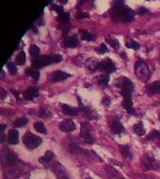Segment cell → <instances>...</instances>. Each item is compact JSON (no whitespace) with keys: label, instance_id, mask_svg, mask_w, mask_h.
I'll list each match as a JSON object with an SVG mask.
<instances>
[{"label":"cell","instance_id":"cell-22","mask_svg":"<svg viewBox=\"0 0 160 179\" xmlns=\"http://www.w3.org/2000/svg\"><path fill=\"white\" fill-rule=\"evenodd\" d=\"M26 75L31 77L32 79H34L35 80H38L40 79V72L35 69V68H32V69H28L26 70Z\"/></svg>","mask_w":160,"mask_h":179},{"label":"cell","instance_id":"cell-5","mask_svg":"<svg viewBox=\"0 0 160 179\" xmlns=\"http://www.w3.org/2000/svg\"><path fill=\"white\" fill-rule=\"evenodd\" d=\"M134 70H135V73H136L137 77L141 80L147 81L150 79V77H151V73H150L149 67H148V65L142 60H140L136 63Z\"/></svg>","mask_w":160,"mask_h":179},{"label":"cell","instance_id":"cell-29","mask_svg":"<svg viewBox=\"0 0 160 179\" xmlns=\"http://www.w3.org/2000/svg\"><path fill=\"white\" fill-rule=\"evenodd\" d=\"M34 128L39 132H41V133H46L47 132V130H46V128H45V126L42 122H40V121L36 122L34 124Z\"/></svg>","mask_w":160,"mask_h":179},{"label":"cell","instance_id":"cell-7","mask_svg":"<svg viewBox=\"0 0 160 179\" xmlns=\"http://www.w3.org/2000/svg\"><path fill=\"white\" fill-rule=\"evenodd\" d=\"M81 128V137L87 143V144H93L94 137L92 135L91 128L87 123H82Z\"/></svg>","mask_w":160,"mask_h":179},{"label":"cell","instance_id":"cell-10","mask_svg":"<svg viewBox=\"0 0 160 179\" xmlns=\"http://www.w3.org/2000/svg\"><path fill=\"white\" fill-rule=\"evenodd\" d=\"M110 128H111V131L113 133H115V134H120V133L124 132V128L123 124L117 119L111 120V121H110Z\"/></svg>","mask_w":160,"mask_h":179},{"label":"cell","instance_id":"cell-44","mask_svg":"<svg viewBox=\"0 0 160 179\" xmlns=\"http://www.w3.org/2000/svg\"><path fill=\"white\" fill-rule=\"evenodd\" d=\"M5 127H6L5 125H1V132H3V131L5 130Z\"/></svg>","mask_w":160,"mask_h":179},{"label":"cell","instance_id":"cell-9","mask_svg":"<svg viewBox=\"0 0 160 179\" xmlns=\"http://www.w3.org/2000/svg\"><path fill=\"white\" fill-rule=\"evenodd\" d=\"M59 129L63 132H70L75 131L76 125L71 120H63L62 122H60Z\"/></svg>","mask_w":160,"mask_h":179},{"label":"cell","instance_id":"cell-46","mask_svg":"<svg viewBox=\"0 0 160 179\" xmlns=\"http://www.w3.org/2000/svg\"><path fill=\"white\" fill-rule=\"evenodd\" d=\"M88 179H90V178H88Z\"/></svg>","mask_w":160,"mask_h":179},{"label":"cell","instance_id":"cell-6","mask_svg":"<svg viewBox=\"0 0 160 179\" xmlns=\"http://www.w3.org/2000/svg\"><path fill=\"white\" fill-rule=\"evenodd\" d=\"M95 69H97V70H101V71H105L106 73L110 74V73L114 72L116 67H115L114 63L110 58H107V59H104L101 62H99L97 64H95Z\"/></svg>","mask_w":160,"mask_h":179},{"label":"cell","instance_id":"cell-42","mask_svg":"<svg viewBox=\"0 0 160 179\" xmlns=\"http://www.w3.org/2000/svg\"><path fill=\"white\" fill-rule=\"evenodd\" d=\"M1 93H2V94H1V97L4 98V97L6 96V92H5V91H4L3 89H1Z\"/></svg>","mask_w":160,"mask_h":179},{"label":"cell","instance_id":"cell-31","mask_svg":"<svg viewBox=\"0 0 160 179\" xmlns=\"http://www.w3.org/2000/svg\"><path fill=\"white\" fill-rule=\"evenodd\" d=\"M6 66L8 68V70L10 71V73L12 74V75H15L17 73V67L15 66V64L11 62H8L6 63Z\"/></svg>","mask_w":160,"mask_h":179},{"label":"cell","instance_id":"cell-24","mask_svg":"<svg viewBox=\"0 0 160 179\" xmlns=\"http://www.w3.org/2000/svg\"><path fill=\"white\" fill-rule=\"evenodd\" d=\"M81 35H82V38L83 40H86V41L95 40V35L90 34L89 32H87L85 30H81Z\"/></svg>","mask_w":160,"mask_h":179},{"label":"cell","instance_id":"cell-30","mask_svg":"<svg viewBox=\"0 0 160 179\" xmlns=\"http://www.w3.org/2000/svg\"><path fill=\"white\" fill-rule=\"evenodd\" d=\"M69 13L64 12V13L57 16V21L60 22L61 23H66V22H69Z\"/></svg>","mask_w":160,"mask_h":179},{"label":"cell","instance_id":"cell-39","mask_svg":"<svg viewBox=\"0 0 160 179\" xmlns=\"http://www.w3.org/2000/svg\"><path fill=\"white\" fill-rule=\"evenodd\" d=\"M58 179H69V178L66 175V173H65L61 172V173L58 174Z\"/></svg>","mask_w":160,"mask_h":179},{"label":"cell","instance_id":"cell-16","mask_svg":"<svg viewBox=\"0 0 160 179\" xmlns=\"http://www.w3.org/2000/svg\"><path fill=\"white\" fill-rule=\"evenodd\" d=\"M64 44L68 48H76L79 45V40L76 37H67L64 40Z\"/></svg>","mask_w":160,"mask_h":179},{"label":"cell","instance_id":"cell-23","mask_svg":"<svg viewBox=\"0 0 160 179\" xmlns=\"http://www.w3.org/2000/svg\"><path fill=\"white\" fill-rule=\"evenodd\" d=\"M40 51V48L36 45H31L29 48V53L32 57H33V59H36L37 57H39Z\"/></svg>","mask_w":160,"mask_h":179},{"label":"cell","instance_id":"cell-18","mask_svg":"<svg viewBox=\"0 0 160 179\" xmlns=\"http://www.w3.org/2000/svg\"><path fill=\"white\" fill-rule=\"evenodd\" d=\"M53 158H54V154L52 151H46L45 154L40 159V162L42 164H47V163L51 162Z\"/></svg>","mask_w":160,"mask_h":179},{"label":"cell","instance_id":"cell-45","mask_svg":"<svg viewBox=\"0 0 160 179\" xmlns=\"http://www.w3.org/2000/svg\"><path fill=\"white\" fill-rule=\"evenodd\" d=\"M159 119H160V116H159Z\"/></svg>","mask_w":160,"mask_h":179},{"label":"cell","instance_id":"cell-4","mask_svg":"<svg viewBox=\"0 0 160 179\" xmlns=\"http://www.w3.org/2000/svg\"><path fill=\"white\" fill-rule=\"evenodd\" d=\"M120 90H121V93L123 94L124 97H131L133 92H134V86L132 81L127 79V78H121L120 79H118L117 82Z\"/></svg>","mask_w":160,"mask_h":179},{"label":"cell","instance_id":"cell-41","mask_svg":"<svg viewBox=\"0 0 160 179\" xmlns=\"http://www.w3.org/2000/svg\"><path fill=\"white\" fill-rule=\"evenodd\" d=\"M78 17H79V18H81V17L83 18V17H87V15L84 14V13H79V14H78Z\"/></svg>","mask_w":160,"mask_h":179},{"label":"cell","instance_id":"cell-21","mask_svg":"<svg viewBox=\"0 0 160 179\" xmlns=\"http://www.w3.org/2000/svg\"><path fill=\"white\" fill-rule=\"evenodd\" d=\"M133 130H134V132H135L139 136H141V135L145 134V130H144V127H143L142 122H138L137 124H135V125L133 126Z\"/></svg>","mask_w":160,"mask_h":179},{"label":"cell","instance_id":"cell-20","mask_svg":"<svg viewBox=\"0 0 160 179\" xmlns=\"http://www.w3.org/2000/svg\"><path fill=\"white\" fill-rule=\"evenodd\" d=\"M97 80H98V83H99L100 86L106 87V86H108V84H109L110 77H109V75H100L99 77H98Z\"/></svg>","mask_w":160,"mask_h":179},{"label":"cell","instance_id":"cell-38","mask_svg":"<svg viewBox=\"0 0 160 179\" xmlns=\"http://www.w3.org/2000/svg\"><path fill=\"white\" fill-rule=\"evenodd\" d=\"M102 104H103L104 105H109V104H111V99H110L108 96L104 97L103 100H102Z\"/></svg>","mask_w":160,"mask_h":179},{"label":"cell","instance_id":"cell-14","mask_svg":"<svg viewBox=\"0 0 160 179\" xmlns=\"http://www.w3.org/2000/svg\"><path fill=\"white\" fill-rule=\"evenodd\" d=\"M123 106L129 114H135V109L133 108V103H132L131 97H124Z\"/></svg>","mask_w":160,"mask_h":179},{"label":"cell","instance_id":"cell-3","mask_svg":"<svg viewBox=\"0 0 160 179\" xmlns=\"http://www.w3.org/2000/svg\"><path fill=\"white\" fill-rule=\"evenodd\" d=\"M23 144L25 145V147L29 149H35L37 148L38 147L40 146L41 144V138L33 134L32 132H27L23 137Z\"/></svg>","mask_w":160,"mask_h":179},{"label":"cell","instance_id":"cell-33","mask_svg":"<svg viewBox=\"0 0 160 179\" xmlns=\"http://www.w3.org/2000/svg\"><path fill=\"white\" fill-rule=\"evenodd\" d=\"M121 153L124 156V157H128V158H131V153H130V149L128 147H126V146H123L121 147Z\"/></svg>","mask_w":160,"mask_h":179},{"label":"cell","instance_id":"cell-40","mask_svg":"<svg viewBox=\"0 0 160 179\" xmlns=\"http://www.w3.org/2000/svg\"><path fill=\"white\" fill-rule=\"evenodd\" d=\"M138 12H139V14H144V13H146V12H148V10H146V9H144V8H141V9H140L139 10H138Z\"/></svg>","mask_w":160,"mask_h":179},{"label":"cell","instance_id":"cell-15","mask_svg":"<svg viewBox=\"0 0 160 179\" xmlns=\"http://www.w3.org/2000/svg\"><path fill=\"white\" fill-rule=\"evenodd\" d=\"M9 143L11 145H17L19 143V132L17 130L13 129L9 132Z\"/></svg>","mask_w":160,"mask_h":179},{"label":"cell","instance_id":"cell-1","mask_svg":"<svg viewBox=\"0 0 160 179\" xmlns=\"http://www.w3.org/2000/svg\"><path fill=\"white\" fill-rule=\"evenodd\" d=\"M112 17L115 21L129 22L134 20L135 13L128 7H125L124 2H114L113 7L111 10Z\"/></svg>","mask_w":160,"mask_h":179},{"label":"cell","instance_id":"cell-11","mask_svg":"<svg viewBox=\"0 0 160 179\" xmlns=\"http://www.w3.org/2000/svg\"><path fill=\"white\" fill-rule=\"evenodd\" d=\"M142 166L146 169V170H153L156 168V162L154 159L153 156L151 155H147L144 157L143 161H142Z\"/></svg>","mask_w":160,"mask_h":179},{"label":"cell","instance_id":"cell-43","mask_svg":"<svg viewBox=\"0 0 160 179\" xmlns=\"http://www.w3.org/2000/svg\"><path fill=\"white\" fill-rule=\"evenodd\" d=\"M12 92H13L14 94H16V95H17V96L19 97V94H20V92H16V91H12Z\"/></svg>","mask_w":160,"mask_h":179},{"label":"cell","instance_id":"cell-32","mask_svg":"<svg viewBox=\"0 0 160 179\" xmlns=\"http://www.w3.org/2000/svg\"><path fill=\"white\" fill-rule=\"evenodd\" d=\"M107 42H108L113 49H115V50H117V49L119 48V46H120L118 40L115 39L114 38H108V39H107Z\"/></svg>","mask_w":160,"mask_h":179},{"label":"cell","instance_id":"cell-36","mask_svg":"<svg viewBox=\"0 0 160 179\" xmlns=\"http://www.w3.org/2000/svg\"><path fill=\"white\" fill-rule=\"evenodd\" d=\"M52 9H53V10H54V11H56L58 15H60V14H62V13H64V10H63V9H62L61 7H59V6H56V5H53Z\"/></svg>","mask_w":160,"mask_h":179},{"label":"cell","instance_id":"cell-25","mask_svg":"<svg viewBox=\"0 0 160 179\" xmlns=\"http://www.w3.org/2000/svg\"><path fill=\"white\" fill-rule=\"evenodd\" d=\"M25 59H26L25 53L23 52V51H21L18 53L17 57H16V63H17L18 65H23V64L25 63Z\"/></svg>","mask_w":160,"mask_h":179},{"label":"cell","instance_id":"cell-8","mask_svg":"<svg viewBox=\"0 0 160 179\" xmlns=\"http://www.w3.org/2000/svg\"><path fill=\"white\" fill-rule=\"evenodd\" d=\"M70 77L69 74L64 72V71H61V70H58V71H55V72L52 73L51 75V80L54 83L56 82H61V81H64L68 79Z\"/></svg>","mask_w":160,"mask_h":179},{"label":"cell","instance_id":"cell-28","mask_svg":"<svg viewBox=\"0 0 160 179\" xmlns=\"http://www.w3.org/2000/svg\"><path fill=\"white\" fill-rule=\"evenodd\" d=\"M27 122H28V120H27L26 118H19V119H17V120L13 122V126H14V127L20 128V127H23V126L26 125Z\"/></svg>","mask_w":160,"mask_h":179},{"label":"cell","instance_id":"cell-26","mask_svg":"<svg viewBox=\"0 0 160 179\" xmlns=\"http://www.w3.org/2000/svg\"><path fill=\"white\" fill-rule=\"evenodd\" d=\"M6 159H7V163L9 165H14L16 163L17 160H18L17 155L14 154V153H12V152H10L8 154V156L6 157Z\"/></svg>","mask_w":160,"mask_h":179},{"label":"cell","instance_id":"cell-19","mask_svg":"<svg viewBox=\"0 0 160 179\" xmlns=\"http://www.w3.org/2000/svg\"><path fill=\"white\" fill-rule=\"evenodd\" d=\"M108 175L110 179H124L116 170L112 168H108Z\"/></svg>","mask_w":160,"mask_h":179},{"label":"cell","instance_id":"cell-35","mask_svg":"<svg viewBox=\"0 0 160 179\" xmlns=\"http://www.w3.org/2000/svg\"><path fill=\"white\" fill-rule=\"evenodd\" d=\"M157 137H160V132H158L157 131H153L148 136H147V139H154V138H157Z\"/></svg>","mask_w":160,"mask_h":179},{"label":"cell","instance_id":"cell-17","mask_svg":"<svg viewBox=\"0 0 160 179\" xmlns=\"http://www.w3.org/2000/svg\"><path fill=\"white\" fill-rule=\"evenodd\" d=\"M147 89H148V92L152 94L160 93V81H154L151 83L150 85H148Z\"/></svg>","mask_w":160,"mask_h":179},{"label":"cell","instance_id":"cell-37","mask_svg":"<svg viewBox=\"0 0 160 179\" xmlns=\"http://www.w3.org/2000/svg\"><path fill=\"white\" fill-rule=\"evenodd\" d=\"M40 115L42 118H47V117H50V116H51V113H50L48 110L42 108V109L40 110Z\"/></svg>","mask_w":160,"mask_h":179},{"label":"cell","instance_id":"cell-13","mask_svg":"<svg viewBox=\"0 0 160 179\" xmlns=\"http://www.w3.org/2000/svg\"><path fill=\"white\" fill-rule=\"evenodd\" d=\"M60 107L65 114H68L69 116H78L79 115V109L75 107H71L66 104H60Z\"/></svg>","mask_w":160,"mask_h":179},{"label":"cell","instance_id":"cell-27","mask_svg":"<svg viewBox=\"0 0 160 179\" xmlns=\"http://www.w3.org/2000/svg\"><path fill=\"white\" fill-rule=\"evenodd\" d=\"M127 48H129V49H133L135 51L139 50L140 49V44L138 42H136L135 40L131 39H128L126 40V45H125Z\"/></svg>","mask_w":160,"mask_h":179},{"label":"cell","instance_id":"cell-34","mask_svg":"<svg viewBox=\"0 0 160 179\" xmlns=\"http://www.w3.org/2000/svg\"><path fill=\"white\" fill-rule=\"evenodd\" d=\"M107 51H108V49H107V46H106V44H104V43L100 44V45H99V47L97 49V52H98V53H99V54L105 53Z\"/></svg>","mask_w":160,"mask_h":179},{"label":"cell","instance_id":"cell-2","mask_svg":"<svg viewBox=\"0 0 160 179\" xmlns=\"http://www.w3.org/2000/svg\"><path fill=\"white\" fill-rule=\"evenodd\" d=\"M62 56L58 55V54H54V55H48V56H39L36 59L33 60V63H32V65L35 69L38 68H42L44 66L50 65L52 63H60L62 61Z\"/></svg>","mask_w":160,"mask_h":179},{"label":"cell","instance_id":"cell-12","mask_svg":"<svg viewBox=\"0 0 160 179\" xmlns=\"http://www.w3.org/2000/svg\"><path fill=\"white\" fill-rule=\"evenodd\" d=\"M23 96L25 100H33L39 96V89L35 87L27 88L23 92Z\"/></svg>","mask_w":160,"mask_h":179}]
</instances>
